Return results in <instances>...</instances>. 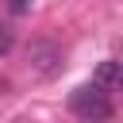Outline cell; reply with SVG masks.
<instances>
[{"instance_id": "cell-1", "label": "cell", "mask_w": 123, "mask_h": 123, "mask_svg": "<svg viewBox=\"0 0 123 123\" xmlns=\"http://www.w3.org/2000/svg\"><path fill=\"white\" fill-rule=\"evenodd\" d=\"M69 111L81 123H108L115 115V104H111L108 88H100L96 81H88V85H77L69 92Z\"/></svg>"}, {"instance_id": "cell-2", "label": "cell", "mask_w": 123, "mask_h": 123, "mask_svg": "<svg viewBox=\"0 0 123 123\" xmlns=\"http://www.w3.org/2000/svg\"><path fill=\"white\" fill-rule=\"evenodd\" d=\"M92 81H96L100 88H108V92L123 88V62H119V58H108V62H100V65H96V73H92Z\"/></svg>"}, {"instance_id": "cell-3", "label": "cell", "mask_w": 123, "mask_h": 123, "mask_svg": "<svg viewBox=\"0 0 123 123\" xmlns=\"http://www.w3.org/2000/svg\"><path fill=\"white\" fill-rule=\"evenodd\" d=\"M58 58H62V54H58L54 42H35V46H31V65H35L42 77H50V73L58 69Z\"/></svg>"}, {"instance_id": "cell-4", "label": "cell", "mask_w": 123, "mask_h": 123, "mask_svg": "<svg viewBox=\"0 0 123 123\" xmlns=\"http://www.w3.org/2000/svg\"><path fill=\"white\" fill-rule=\"evenodd\" d=\"M12 46H15V35H12V27H8V23H0V54H8Z\"/></svg>"}, {"instance_id": "cell-5", "label": "cell", "mask_w": 123, "mask_h": 123, "mask_svg": "<svg viewBox=\"0 0 123 123\" xmlns=\"http://www.w3.org/2000/svg\"><path fill=\"white\" fill-rule=\"evenodd\" d=\"M31 4H35V0H4V8H8L12 15H27V12H31Z\"/></svg>"}]
</instances>
